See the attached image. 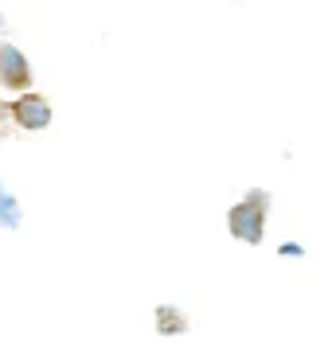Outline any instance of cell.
Listing matches in <instances>:
<instances>
[{
	"label": "cell",
	"instance_id": "obj_1",
	"mask_svg": "<svg viewBox=\"0 0 336 359\" xmlns=\"http://www.w3.org/2000/svg\"><path fill=\"white\" fill-rule=\"evenodd\" d=\"M266 207H270V196L266 191H250V196L243 199V203L231 207V215H227V226L235 238H243V243H262V234H266Z\"/></svg>",
	"mask_w": 336,
	"mask_h": 359
},
{
	"label": "cell",
	"instance_id": "obj_2",
	"mask_svg": "<svg viewBox=\"0 0 336 359\" xmlns=\"http://www.w3.org/2000/svg\"><path fill=\"white\" fill-rule=\"evenodd\" d=\"M12 121L20 129H27V133H39V129L51 126V102L39 98V94H20L12 102Z\"/></svg>",
	"mask_w": 336,
	"mask_h": 359
},
{
	"label": "cell",
	"instance_id": "obj_4",
	"mask_svg": "<svg viewBox=\"0 0 336 359\" xmlns=\"http://www.w3.org/2000/svg\"><path fill=\"white\" fill-rule=\"evenodd\" d=\"M156 328H161L164 336H176V332H184V328H188V320H184L173 305H164V309H156Z\"/></svg>",
	"mask_w": 336,
	"mask_h": 359
},
{
	"label": "cell",
	"instance_id": "obj_3",
	"mask_svg": "<svg viewBox=\"0 0 336 359\" xmlns=\"http://www.w3.org/2000/svg\"><path fill=\"white\" fill-rule=\"evenodd\" d=\"M0 82L8 90H24L32 86V63H27V55L20 47L4 43L0 47Z\"/></svg>",
	"mask_w": 336,
	"mask_h": 359
},
{
	"label": "cell",
	"instance_id": "obj_5",
	"mask_svg": "<svg viewBox=\"0 0 336 359\" xmlns=\"http://www.w3.org/2000/svg\"><path fill=\"white\" fill-rule=\"evenodd\" d=\"M0 226H20V203L4 184H0Z\"/></svg>",
	"mask_w": 336,
	"mask_h": 359
}]
</instances>
